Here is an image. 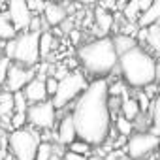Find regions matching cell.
<instances>
[{"mask_svg": "<svg viewBox=\"0 0 160 160\" xmlns=\"http://www.w3.org/2000/svg\"><path fill=\"white\" fill-rule=\"evenodd\" d=\"M60 160H87V156H81V154H73V152L66 151V152L62 154V158H60Z\"/></svg>", "mask_w": 160, "mask_h": 160, "instance_id": "f546056e", "label": "cell"}, {"mask_svg": "<svg viewBox=\"0 0 160 160\" xmlns=\"http://www.w3.org/2000/svg\"><path fill=\"white\" fill-rule=\"evenodd\" d=\"M77 139V134H75V126H73V121H72V115L66 113L62 115V119L58 121V130H57V141L60 145H70Z\"/></svg>", "mask_w": 160, "mask_h": 160, "instance_id": "7c38bea8", "label": "cell"}, {"mask_svg": "<svg viewBox=\"0 0 160 160\" xmlns=\"http://www.w3.org/2000/svg\"><path fill=\"white\" fill-rule=\"evenodd\" d=\"M68 151H70V152H73V154L87 156V154H89V151H91V145H87V143H85V141H81V139H75L73 143H70V145H68Z\"/></svg>", "mask_w": 160, "mask_h": 160, "instance_id": "cb8c5ba5", "label": "cell"}, {"mask_svg": "<svg viewBox=\"0 0 160 160\" xmlns=\"http://www.w3.org/2000/svg\"><path fill=\"white\" fill-rule=\"evenodd\" d=\"M27 104L32 106V104H42V102H47V92H45V85H43V79L40 77H34L25 85V89L21 91Z\"/></svg>", "mask_w": 160, "mask_h": 160, "instance_id": "8fae6325", "label": "cell"}, {"mask_svg": "<svg viewBox=\"0 0 160 160\" xmlns=\"http://www.w3.org/2000/svg\"><path fill=\"white\" fill-rule=\"evenodd\" d=\"M115 132H119L121 138H128V136L134 134V126H132L130 121H126L124 117L119 115V117H115Z\"/></svg>", "mask_w": 160, "mask_h": 160, "instance_id": "7402d4cb", "label": "cell"}, {"mask_svg": "<svg viewBox=\"0 0 160 160\" xmlns=\"http://www.w3.org/2000/svg\"><path fill=\"white\" fill-rule=\"evenodd\" d=\"M36 77V70L34 68H25V66H19V64H10L8 68V73H6V81H4V87L8 92H19L25 89V85L30 81V79Z\"/></svg>", "mask_w": 160, "mask_h": 160, "instance_id": "9c48e42d", "label": "cell"}, {"mask_svg": "<svg viewBox=\"0 0 160 160\" xmlns=\"http://www.w3.org/2000/svg\"><path fill=\"white\" fill-rule=\"evenodd\" d=\"M10 64H12V60H10V58H6V57L0 58V87H2V85H4V81H6V73H8Z\"/></svg>", "mask_w": 160, "mask_h": 160, "instance_id": "f1b7e54d", "label": "cell"}, {"mask_svg": "<svg viewBox=\"0 0 160 160\" xmlns=\"http://www.w3.org/2000/svg\"><path fill=\"white\" fill-rule=\"evenodd\" d=\"M158 19H160V0H152L151 6H149L143 13H139L136 25H138L139 28H147V27L158 23Z\"/></svg>", "mask_w": 160, "mask_h": 160, "instance_id": "5bb4252c", "label": "cell"}, {"mask_svg": "<svg viewBox=\"0 0 160 160\" xmlns=\"http://www.w3.org/2000/svg\"><path fill=\"white\" fill-rule=\"evenodd\" d=\"M77 60L89 73L96 75V79H104V75L115 70L119 57L115 53L111 38L106 36V38H96L92 42L79 45Z\"/></svg>", "mask_w": 160, "mask_h": 160, "instance_id": "3957f363", "label": "cell"}, {"mask_svg": "<svg viewBox=\"0 0 160 160\" xmlns=\"http://www.w3.org/2000/svg\"><path fill=\"white\" fill-rule=\"evenodd\" d=\"M111 42H113V47H115L117 57H121V55L128 53L130 49H134V47L138 45V43H136V40H134L132 36H122V34H117L115 38H111Z\"/></svg>", "mask_w": 160, "mask_h": 160, "instance_id": "ac0fdd59", "label": "cell"}, {"mask_svg": "<svg viewBox=\"0 0 160 160\" xmlns=\"http://www.w3.org/2000/svg\"><path fill=\"white\" fill-rule=\"evenodd\" d=\"M0 126L4 130H12V124H10V117H0Z\"/></svg>", "mask_w": 160, "mask_h": 160, "instance_id": "4dcf8cb0", "label": "cell"}, {"mask_svg": "<svg viewBox=\"0 0 160 160\" xmlns=\"http://www.w3.org/2000/svg\"><path fill=\"white\" fill-rule=\"evenodd\" d=\"M121 117H124L126 121H130V122H134L136 121V117L139 115V108H138V102H136V98H130L126 92L122 94V98H121Z\"/></svg>", "mask_w": 160, "mask_h": 160, "instance_id": "e0dca14e", "label": "cell"}, {"mask_svg": "<svg viewBox=\"0 0 160 160\" xmlns=\"http://www.w3.org/2000/svg\"><path fill=\"white\" fill-rule=\"evenodd\" d=\"M38 38H40V32H21L19 36H15L6 43L4 47L6 58L25 68H36V64L40 62Z\"/></svg>", "mask_w": 160, "mask_h": 160, "instance_id": "277c9868", "label": "cell"}, {"mask_svg": "<svg viewBox=\"0 0 160 160\" xmlns=\"http://www.w3.org/2000/svg\"><path fill=\"white\" fill-rule=\"evenodd\" d=\"M43 17L47 21V25L51 27H58L66 21L68 17V12L62 4H45V10H43Z\"/></svg>", "mask_w": 160, "mask_h": 160, "instance_id": "4fadbf2b", "label": "cell"}, {"mask_svg": "<svg viewBox=\"0 0 160 160\" xmlns=\"http://www.w3.org/2000/svg\"><path fill=\"white\" fill-rule=\"evenodd\" d=\"M43 85H45L47 98H49V96L53 98V96H55V92H57V85H58V81H57L55 77H51V75H49V77H45V79H43Z\"/></svg>", "mask_w": 160, "mask_h": 160, "instance_id": "83f0119b", "label": "cell"}, {"mask_svg": "<svg viewBox=\"0 0 160 160\" xmlns=\"http://www.w3.org/2000/svg\"><path fill=\"white\" fill-rule=\"evenodd\" d=\"M25 115H27V124L40 128V130H51L55 126V121H57V111L49 100L42 102V104L28 106Z\"/></svg>", "mask_w": 160, "mask_h": 160, "instance_id": "ba28073f", "label": "cell"}, {"mask_svg": "<svg viewBox=\"0 0 160 160\" xmlns=\"http://www.w3.org/2000/svg\"><path fill=\"white\" fill-rule=\"evenodd\" d=\"M70 34H72L73 43H77V42H79V32H77V30H70Z\"/></svg>", "mask_w": 160, "mask_h": 160, "instance_id": "1f68e13d", "label": "cell"}, {"mask_svg": "<svg viewBox=\"0 0 160 160\" xmlns=\"http://www.w3.org/2000/svg\"><path fill=\"white\" fill-rule=\"evenodd\" d=\"M27 108H28V104H27L23 92L21 91L19 92H13V113H25Z\"/></svg>", "mask_w": 160, "mask_h": 160, "instance_id": "d4e9b609", "label": "cell"}, {"mask_svg": "<svg viewBox=\"0 0 160 160\" xmlns=\"http://www.w3.org/2000/svg\"><path fill=\"white\" fill-rule=\"evenodd\" d=\"M94 19H96V25H98V34H102L100 38H106V34L111 30V27H113V15L108 12V10H104L102 6H96V10H94Z\"/></svg>", "mask_w": 160, "mask_h": 160, "instance_id": "9a60e30c", "label": "cell"}, {"mask_svg": "<svg viewBox=\"0 0 160 160\" xmlns=\"http://www.w3.org/2000/svg\"><path fill=\"white\" fill-rule=\"evenodd\" d=\"M13 113V94L0 91V117H12Z\"/></svg>", "mask_w": 160, "mask_h": 160, "instance_id": "ffe728a7", "label": "cell"}, {"mask_svg": "<svg viewBox=\"0 0 160 160\" xmlns=\"http://www.w3.org/2000/svg\"><path fill=\"white\" fill-rule=\"evenodd\" d=\"M158 147V138L149 134V132H134L132 136L126 138L124 143V152L132 158V160H141L147 158L149 154H152Z\"/></svg>", "mask_w": 160, "mask_h": 160, "instance_id": "52a82bcc", "label": "cell"}, {"mask_svg": "<svg viewBox=\"0 0 160 160\" xmlns=\"http://www.w3.org/2000/svg\"><path fill=\"white\" fill-rule=\"evenodd\" d=\"M87 160H100V156H96V154L94 156H87Z\"/></svg>", "mask_w": 160, "mask_h": 160, "instance_id": "d6a6232c", "label": "cell"}, {"mask_svg": "<svg viewBox=\"0 0 160 160\" xmlns=\"http://www.w3.org/2000/svg\"><path fill=\"white\" fill-rule=\"evenodd\" d=\"M55 47H57V38L47 30L40 32V38H38V55H40V58L45 60Z\"/></svg>", "mask_w": 160, "mask_h": 160, "instance_id": "2e32d148", "label": "cell"}, {"mask_svg": "<svg viewBox=\"0 0 160 160\" xmlns=\"http://www.w3.org/2000/svg\"><path fill=\"white\" fill-rule=\"evenodd\" d=\"M108 87L109 85L106 79L91 81L87 89L77 96L70 113L77 139L91 147H102L109 139L111 113L108 108Z\"/></svg>", "mask_w": 160, "mask_h": 160, "instance_id": "6da1fadb", "label": "cell"}, {"mask_svg": "<svg viewBox=\"0 0 160 160\" xmlns=\"http://www.w3.org/2000/svg\"><path fill=\"white\" fill-rule=\"evenodd\" d=\"M8 145L13 160H34L36 149L40 145V136L30 128L12 130L8 136Z\"/></svg>", "mask_w": 160, "mask_h": 160, "instance_id": "8992f818", "label": "cell"}, {"mask_svg": "<svg viewBox=\"0 0 160 160\" xmlns=\"http://www.w3.org/2000/svg\"><path fill=\"white\" fill-rule=\"evenodd\" d=\"M4 10H6V4H4V2H0V13H2Z\"/></svg>", "mask_w": 160, "mask_h": 160, "instance_id": "836d02e7", "label": "cell"}, {"mask_svg": "<svg viewBox=\"0 0 160 160\" xmlns=\"http://www.w3.org/2000/svg\"><path fill=\"white\" fill-rule=\"evenodd\" d=\"M145 30H147V38H145V43H147V45H151L152 53L156 55V53L160 51V23H154V25L147 27Z\"/></svg>", "mask_w": 160, "mask_h": 160, "instance_id": "d6986e66", "label": "cell"}, {"mask_svg": "<svg viewBox=\"0 0 160 160\" xmlns=\"http://www.w3.org/2000/svg\"><path fill=\"white\" fill-rule=\"evenodd\" d=\"M87 85H89V81L85 79V75H83L81 70H70L58 81L57 92H55V96L51 100L55 111H58V109L66 108L70 102L77 100V96L87 89Z\"/></svg>", "mask_w": 160, "mask_h": 160, "instance_id": "5b68a950", "label": "cell"}, {"mask_svg": "<svg viewBox=\"0 0 160 160\" xmlns=\"http://www.w3.org/2000/svg\"><path fill=\"white\" fill-rule=\"evenodd\" d=\"M122 15L126 17V21L134 23L138 17H139V8H138V0H130V2L124 4L122 8Z\"/></svg>", "mask_w": 160, "mask_h": 160, "instance_id": "603a6c76", "label": "cell"}, {"mask_svg": "<svg viewBox=\"0 0 160 160\" xmlns=\"http://www.w3.org/2000/svg\"><path fill=\"white\" fill-rule=\"evenodd\" d=\"M51 154H53V147H51V143H40L38 149H36V156H34V160H49Z\"/></svg>", "mask_w": 160, "mask_h": 160, "instance_id": "484cf974", "label": "cell"}, {"mask_svg": "<svg viewBox=\"0 0 160 160\" xmlns=\"http://www.w3.org/2000/svg\"><path fill=\"white\" fill-rule=\"evenodd\" d=\"M17 36V32L13 30V27H12V23L8 21V15H6V12H2L0 13V40H13Z\"/></svg>", "mask_w": 160, "mask_h": 160, "instance_id": "44dd1931", "label": "cell"}, {"mask_svg": "<svg viewBox=\"0 0 160 160\" xmlns=\"http://www.w3.org/2000/svg\"><path fill=\"white\" fill-rule=\"evenodd\" d=\"M10 124H12V130L27 128V115H25V113H12V117H10Z\"/></svg>", "mask_w": 160, "mask_h": 160, "instance_id": "4316f807", "label": "cell"}, {"mask_svg": "<svg viewBox=\"0 0 160 160\" xmlns=\"http://www.w3.org/2000/svg\"><path fill=\"white\" fill-rule=\"evenodd\" d=\"M117 66L122 73V79L128 87L143 89L158 79V62L154 55H151L145 47L136 45L128 53L121 55Z\"/></svg>", "mask_w": 160, "mask_h": 160, "instance_id": "7a4b0ae2", "label": "cell"}, {"mask_svg": "<svg viewBox=\"0 0 160 160\" xmlns=\"http://www.w3.org/2000/svg\"><path fill=\"white\" fill-rule=\"evenodd\" d=\"M6 15L15 32H27L32 13L27 8L25 0H12L10 4H6Z\"/></svg>", "mask_w": 160, "mask_h": 160, "instance_id": "30bf717a", "label": "cell"}]
</instances>
